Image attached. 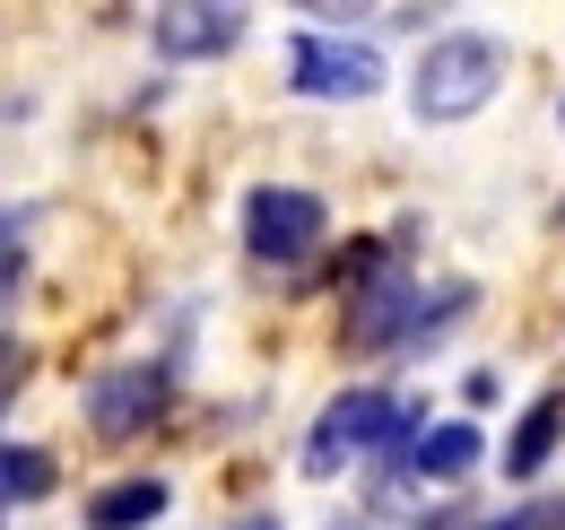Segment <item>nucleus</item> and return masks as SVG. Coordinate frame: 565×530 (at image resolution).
I'll list each match as a JSON object with an SVG mask.
<instances>
[{
	"mask_svg": "<svg viewBox=\"0 0 565 530\" xmlns=\"http://www.w3.org/2000/svg\"><path fill=\"white\" fill-rule=\"evenodd\" d=\"M504 70L513 53L479 35V26H452V35H435L418 53V78H409V114L418 123H470V114H488L495 87H504Z\"/></svg>",
	"mask_w": 565,
	"mask_h": 530,
	"instance_id": "2",
	"label": "nucleus"
},
{
	"mask_svg": "<svg viewBox=\"0 0 565 530\" xmlns=\"http://www.w3.org/2000/svg\"><path fill=\"white\" fill-rule=\"evenodd\" d=\"M409 478H435V487H452V478H470V469L488 462V435L470 426V417H444V426H418L409 435Z\"/></svg>",
	"mask_w": 565,
	"mask_h": 530,
	"instance_id": "7",
	"label": "nucleus"
},
{
	"mask_svg": "<svg viewBox=\"0 0 565 530\" xmlns=\"http://www.w3.org/2000/svg\"><path fill=\"white\" fill-rule=\"evenodd\" d=\"M148 35H157L166 62H217V53H235L253 35V9H235V0H174V9H157Z\"/></svg>",
	"mask_w": 565,
	"mask_h": 530,
	"instance_id": "6",
	"label": "nucleus"
},
{
	"mask_svg": "<svg viewBox=\"0 0 565 530\" xmlns=\"http://www.w3.org/2000/svg\"><path fill=\"white\" fill-rule=\"evenodd\" d=\"M488 530H565V496H531V505H513V513H495Z\"/></svg>",
	"mask_w": 565,
	"mask_h": 530,
	"instance_id": "11",
	"label": "nucleus"
},
{
	"mask_svg": "<svg viewBox=\"0 0 565 530\" xmlns=\"http://www.w3.org/2000/svg\"><path fill=\"white\" fill-rule=\"evenodd\" d=\"M235 530H279V522H270V513H253V522H235Z\"/></svg>",
	"mask_w": 565,
	"mask_h": 530,
	"instance_id": "14",
	"label": "nucleus"
},
{
	"mask_svg": "<svg viewBox=\"0 0 565 530\" xmlns=\"http://www.w3.org/2000/svg\"><path fill=\"white\" fill-rule=\"evenodd\" d=\"M53 487H62V462H53L44 444H9V435H0V513H9V505H44Z\"/></svg>",
	"mask_w": 565,
	"mask_h": 530,
	"instance_id": "10",
	"label": "nucleus"
},
{
	"mask_svg": "<svg viewBox=\"0 0 565 530\" xmlns=\"http://www.w3.org/2000/svg\"><path fill=\"white\" fill-rule=\"evenodd\" d=\"M166 478H114L96 505H87V530H148V522H166Z\"/></svg>",
	"mask_w": 565,
	"mask_h": 530,
	"instance_id": "9",
	"label": "nucleus"
},
{
	"mask_svg": "<svg viewBox=\"0 0 565 530\" xmlns=\"http://www.w3.org/2000/svg\"><path fill=\"white\" fill-rule=\"evenodd\" d=\"M418 530H452V513H426V522H418Z\"/></svg>",
	"mask_w": 565,
	"mask_h": 530,
	"instance_id": "13",
	"label": "nucleus"
},
{
	"mask_svg": "<svg viewBox=\"0 0 565 530\" xmlns=\"http://www.w3.org/2000/svg\"><path fill=\"white\" fill-rule=\"evenodd\" d=\"M18 374H26V357H18V339H0V409H9V392H18Z\"/></svg>",
	"mask_w": 565,
	"mask_h": 530,
	"instance_id": "12",
	"label": "nucleus"
},
{
	"mask_svg": "<svg viewBox=\"0 0 565 530\" xmlns=\"http://www.w3.org/2000/svg\"><path fill=\"white\" fill-rule=\"evenodd\" d=\"M78 409H87V426H96V444H140L148 426L174 409V365L166 357H131V365H105L87 392H78Z\"/></svg>",
	"mask_w": 565,
	"mask_h": 530,
	"instance_id": "4",
	"label": "nucleus"
},
{
	"mask_svg": "<svg viewBox=\"0 0 565 530\" xmlns=\"http://www.w3.org/2000/svg\"><path fill=\"white\" fill-rule=\"evenodd\" d=\"M557 444H565V392H540L522 409L513 444H504V478H540V469L557 462Z\"/></svg>",
	"mask_w": 565,
	"mask_h": 530,
	"instance_id": "8",
	"label": "nucleus"
},
{
	"mask_svg": "<svg viewBox=\"0 0 565 530\" xmlns=\"http://www.w3.org/2000/svg\"><path fill=\"white\" fill-rule=\"evenodd\" d=\"M331 244V200L305 183H253L244 192V253L262 269H305Z\"/></svg>",
	"mask_w": 565,
	"mask_h": 530,
	"instance_id": "3",
	"label": "nucleus"
},
{
	"mask_svg": "<svg viewBox=\"0 0 565 530\" xmlns=\"http://www.w3.org/2000/svg\"><path fill=\"white\" fill-rule=\"evenodd\" d=\"M383 87V53L374 44H356V35H296L287 44V96H305V105H365Z\"/></svg>",
	"mask_w": 565,
	"mask_h": 530,
	"instance_id": "5",
	"label": "nucleus"
},
{
	"mask_svg": "<svg viewBox=\"0 0 565 530\" xmlns=\"http://www.w3.org/2000/svg\"><path fill=\"white\" fill-rule=\"evenodd\" d=\"M557 123H565V105H557Z\"/></svg>",
	"mask_w": 565,
	"mask_h": 530,
	"instance_id": "15",
	"label": "nucleus"
},
{
	"mask_svg": "<svg viewBox=\"0 0 565 530\" xmlns=\"http://www.w3.org/2000/svg\"><path fill=\"white\" fill-rule=\"evenodd\" d=\"M409 435H418V409L392 392V383H349V392H340L322 417H313V426H305V453H296V469H305V478H340L349 462L409 453Z\"/></svg>",
	"mask_w": 565,
	"mask_h": 530,
	"instance_id": "1",
	"label": "nucleus"
}]
</instances>
